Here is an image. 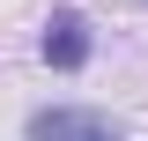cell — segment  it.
Listing matches in <instances>:
<instances>
[{"instance_id":"6da1fadb","label":"cell","mask_w":148,"mask_h":141,"mask_svg":"<svg viewBox=\"0 0 148 141\" xmlns=\"http://www.w3.org/2000/svg\"><path fill=\"white\" fill-rule=\"evenodd\" d=\"M30 141H133V134L89 104H45V111H30Z\"/></svg>"},{"instance_id":"7a4b0ae2","label":"cell","mask_w":148,"mask_h":141,"mask_svg":"<svg viewBox=\"0 0 148 141\" xmlns=\"http://www.w3.org/2000/svg\"><path fill=\"white\" fill-rule=\"evenodd\" d=\"M37 52L52 59L59 74L89 67V52H96V30H89V15H74V8H59V15L45 22V37H37Z\"/></svg>"}]
</instances>
